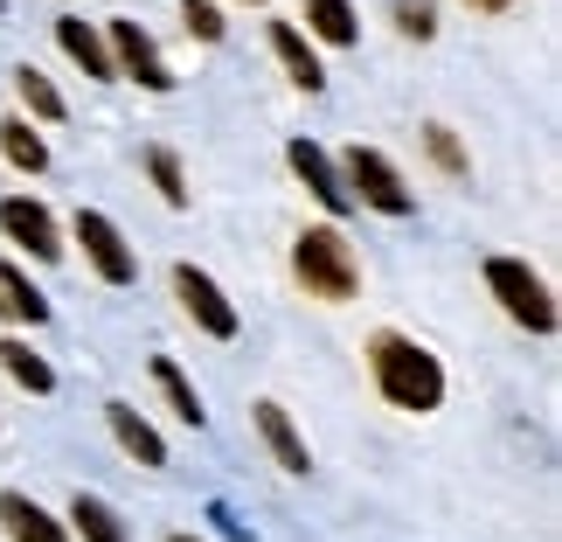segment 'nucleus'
<instances>
[{"label": "nucleus", "mask_w": 562, "mask_h": 542, "mask_svg": "<svg viewBox=\"0 0 562 542\" xmlns=\"http://www.w3.org/2000/svg\"><path fill=\"white\" fill-rule=\"evenodd\" d=\"M369 368H375V389L396 410H438L445 403V368H438V355L430 349H417L409 334H396V328H382L375 341H369Z\"/></svg>", "instance_id": "1"}, {"label": "nucleus", "mask_w": 562, "mask_h": 542, "mask_svg": "<svg viewBox=\"0 0 562 542\" xmlns=\"http://www.w3.org/2000/svg\"><path fill=\"white\" fill-rule=\"evenodd\" d=\"M292 272H299V286H306L313 299H327V307L355 299V286H361L355 244H348V236H340L334 223H319V230L299 236V244H292Z\"/></svg>", "instance_id": "2"}, {"label": "nucleus", "mask_w": 562, "mask_h": 542, "mask_svg": "<svg viewBox=\"0 0 562 542\" xmlns=\"http://www.w3.org/2000/svg\"><path fill=\"white\" fill-rule=\"evenodd\" d=\"M486 292L501 299V313L521 320L528 334H555V299L542 286V272H528L521 257H493V265H486Z\"/></svg>", "instance_id": "3"}, {"label": "nucleus", "mask_w": 562, "mask_h": 542, "mask_svg": "<svg viewBox=\"0 0 562 542\" xmlns=\"http://www.w3.org/2000/svg\"><path fill=\"white\" fill-rule=\"evenodd\" d=\"M340 188H348L355 202H369L375 215H409L417 209V195H409V181L396 175V161L375 154V146H348V175H340Z\"/></svg>", "instance_id": "4"}, {"label": "nucleus", "mask_w": 562, "mask_h": 542, "mask_svg": "<svg viewBox=\"0 0 562 542\" xmlns=\"http://www.w3.org/2000/svg\"><path fill=\"white\" fill-rule=\"evenodd\" d=\"M104 49H112V70H125L133 84H146V91H175V70L160 63V49H154V35L139 29V21H104Z\"/></svg>", "instance_id": "5"}, {"label": "nucleus", "mask_w": 562, "mask_h": 542, "mask_svg": "<svg viewBox=\"0 0 562 542\" xmlns=\"http://www.w3.org/2000/svg\"><path fill=\"white\" fill-rule=\"evenodd\" d=\"M77 244H83V257H91V272L104 278V286H133V278H139V257H133V244L119 236L112 215L77 209Z\"/></svg>", "instance_id": "6"}, {"label": "nucleus", "mask_w": 562, "mask_h": 542, "mask_svg": "<svg viewBox=\"0 0 562 542\" xmlns=\"http://www.w3.org/2000/svg\"><path fill=\"white\" fill-rule=\"evenodd\" d=\"M175 299L188 307V320H194L202 334H215V341L236 334V307L223 299V286H215L202 265H175Z\"/></svg>", "instance_id": "7"}, {"label": "nucleus", "mask_w": 562, "mask_h": 542, "mask_svg": "<svg viewBox=\"0 0 562 542\" xmlns=\"http://www.w3.org/2000/svg\"><path fill=\"white\" fill-rule=\"evenodd\" d=\"M0 230H8L29 257H42V265H56V257H63V230H56V215L42 209V202H29V195H8V202H0Z\"/></svg>", "instance_id": "8"}, {"label": "nucleus", "mask_w": 562, "mask_h": 542, "mask_svg": "<svg viewBox=\"0 0 562 542\" xmlns=\"http://www.w3.org/2000/svg\"><path fill=\"white\" fill-rule=\"evenodd\" d=\"M285 161H292V175L313 188V202H319V209H334V215H348V209H355V195L340 188V167L327 161V146H313V140H292V146H285Z\"/></svg>", "instance_id": "9"}, {"label": "nucleus", "mask_w": 562, "mask_h": 542, "mask_svg": "<svg viewBox=\"0 0 562 542\" xmlns=\"http://www.w3.org/2000/svg\"><path fill=\"white\" fill-rule=\"evenodd\" d=\"M0 529H8V542H70V529L56 522L42 501H29V494H0Z\"/></svg>", "instance_id": "10"}, {"label": "nucleus", "mask_w": 562, "mask_h": 542, "mask_svg": "<svg viewBox=\"0 0 562 542\" xmlns=\"http://www.w3.org/2000/svg\"><path fill=\"white\" fill-rule=\"evenodd\" d=\"M56 42H63V56L70 63H83V77H119L112 70V49H104V35L91 29V21H77V14H56Z\"/></svg>", "instance_id": "11"}, {"label": "nucleus", "mask_w": 562, "mask_h": 542, "mask_svg": "<svg viewBox=\"0 0 562 542\" xmlns=\"http://www.w3.org/2000/svg\"><path fill=\"white\" fill-rule=\"evenodd\" d=\"M104 424H112V439H119L125 452H133L139 466H167V445H160V431L146 424L133 403H104Z\"/></svg>", "instance_id": "12"}, {"label": "nucleus", "mask_w": 562, "mask_h": 542, "mask_svg": "<svg viewBox=\"0 0 562 542\" xmlns=\"http://www.w3.org/2000/svg\"><path fill=\"white\" fill-rule=\"evenodd\" d=\"M271 49H278V63L292 70V84L299 91H327V70H319V56H313V42L292 29V21H271Z\"/></svg>", "instance_id": "13"}, {"label": "nucleus", "mask_w": 562, "mask_h": 542, "mask_svg": "<svg viewBox=\"0 0 562 542\" xmlns=\"http://www.w3.org/2000/svg\"><path fill=\"white\" fill-rule=\"evenodd\" d=\"M257 431H265V445L278 452V466H285V473H306L313 466V452H306V439H299V431H292V418H285V403H257Z\"/></svg>", "instance_id": "14"}, {"label": "nucleus", "mask_w": 562, "mask_h": 542, "mask_svg": "<svg viewBox=\"0 0 562 542\" xmlns=\"http://www.w3.org/2000/svg\"><path fill=\"white\" fill-rule=\"evenodd\" d=\"M0 313L21 320V328H42V320H49V299L29 286V272H21V265H0Z\"/></svg>", "instance_id": "15"}, {"label": "nucleus", "mask_w": 562, "mask_h": 542, "mask_svg": "<svg viewBox=\"0 0 562 542\" xmlns=\"http://www.w3.org/2000/svg\"><path fill=\"white\" fill-rule=\"evenodd\" d=\"M299 8H306V29L319 42H334V49H355L361 42V21H355L348 0H299Z\"/></svg>", "instance_id": "16"}, {"label": "nucleus", "mask_w": 562, "mask_h": 542, "mask_svg": "<svg viewBox=\"0 0 562 542\" xmlns=\"http://www.w3.org/2000/svg\"><path fill=\"white\" fill-rule=\"evenodd\" d=\"M70 529L83 542H133V535H125V522H119V508L98 501V494H77V501H70Z\"/></svg>", "instance_id": "17"}, {"label": "nucleus", "mask_w": 562, "mask_h": 542, "mask_svg": "<svg viewBox=\"0 0 562 542\" xmlns=\"http://www.w3.org/2000/svg\"><path fill=\"white\" fill-rule=\"evenodd\" d=\"M0 368H8V376L29 389V397H49V389H56V368L42 362L29 341H0Z\"/></svg>", "instance_id": "18"}, {"label": "nucleus", "mask_w": 562, "mask_h": 542, "mask_svg": "<svg viewBox=\"0 0 562 542\" xmlns=\"http://www.w3.org/2000/svg\"><path fill=\"white\" fill-rule=\"evenodd\" d=\"M154 383H160V397L175 403V418H181V424H202V418H209L202 397H194V383H188V376H181V368L167 362V355H154Z\"/></svg>", "instance_id": "19"}, {"label": "nucleus", "mask_w": 562, "mask_h": 542, "mask_svg": "<svg viewBox=\"0 0 562 542\" xmlns=\"http://www.w3.org/2000/svg\"><path fill=\"white\" fill-rule=\"evenodd\" d=\"M0 154L14 167H29V175L49 167V146H42V133H29V119H0Z\"/></svg>", "instance_id": "20"}, {"label": "nucleus", "mask_w": 562, "mask_h": 542, "mask_svg": "<svg viewBox=\"0 0 562 542\" xmlns=\"http://www.w3.org/2000/svg\"><path fill=\"white\" fill-rule=\"evenodd\" d=\"M14 91H21V104H29L35 119H49V125L63 119V91H56V84L35 70V63H21V70H14Z\"/></svg>", "instance_id": "21"}, {"label": "nucleus", "mask_w": 562, "mask_h": 542, "mask_svg": "<svg viewBox=\"0 0 562 542\" xmlns=\"http://www.w3.org/2000/svg\"><path fill=\"white\" fill-rule=\"evenodd\" d=\"M146 175H154V188H160L175 209H188V175H181L175 146H146Z\"/></svg>", "instance_id": "22"}, {"label": "nucleus", "mask_w": 562, "mask_h": 542, "mask_svg": "<svg viewBox=\"0 0 562 542\" xmlns=\"http://www.w3.org/2000/svg\"><path fill=\"white\" fill-rule=\"evenodd\" d=\"M181 21H188V35L194 42H223V8H215V0H181Z\"/></svg>", "instance_id": "23"}, {"label": "nucleus", "mask_w": 562, "mask_h": 542, "mask_svg": "<svg viewBox=\"0 0 562 542\" xmlns=\"http://www.w3.org/2000/svg\"><path fill=\"white\" fill-rule=\"evenodd\" d=\"M396 29L430 42V35H438V8H430V0H396Z\"/></svg>", "instance_id": "24"}, {"label": "nucleus", "mask_w": 562, "mask_h": 542, "mask_svg": "<svg viewBox=\"0 0 562 542\" xmlns=\"http://www.w3.org/2000/svg\"><path fill=\"white\" fill-rule=\"evenodd\" d=\"M424 146L445 175H465V154H459V140H451V125H424Z\"/></svg>", "instance_id": "25"}, {"label": "nucleus", "mask_w": 562, "mask_h": 542, "mask_svg": "<svg viewBox=\"0 0 562 542\" xmlns=\"http://www.w3.org/2000/svg\"><path fill=\"white\" fill-rule=\"evenodd\" d=\"M465 8H472V14H514L521 0H465Z\"/></svg>", "instance_id": "26"}, {"label": "nucleus", "mask_w": 562, "mask_h": 542, "mask_svg": "<svg viewBox=\"0 0 562 542\" xmlns=\"http://www.w3.org/2000/svg\"><path fill=\"white\" fill-rule=\"evenodd\" d=\"M167 542H194V535H167Z\"/></svg>", "instance_id": "27"}, {"label": "nucleus", "mask_w": 562, "mask_h": 542, "mask_svg": "<svg viewBox=\"0 0 562 542\" xmlns=\"http://www.w3.org/2000/svg\"><path fill=\"white\" fill-rule=\"evenodd\" d=\"M0 8H8V0H0Z\"/></svg>", "instance_id": "28"}, {"label": "nucleus", "mask_w": 562, "mask_h": 542, "mask_svg": "<svg viewBox=\"0 0 562 542\" xmlns=\"http://www.w3.org/2000/svg\"><path fill=\"white\" fill-rule=\"evenodd\" d=\"M250 8H257V0H250Z\"/></svg>", "instance_id": "29"}]
</instances>
